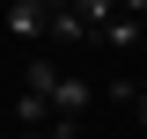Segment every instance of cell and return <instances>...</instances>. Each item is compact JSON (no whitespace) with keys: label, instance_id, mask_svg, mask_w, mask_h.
Returning a JSON list of instances; mask_svg holds the SVG:
<instances>
[{"label":"cell","instance_id":"cell-3","mask_svg":"<svg viewBox=\"0 0 147 139\" xmlns=\"http://www.w3.org/2000/svg\"><path fill=\"white\" fill-rule=\"evenodd\" d=\"M7 29L15 37H44V7L37 0H7Z\"/></svg>","mask_w":147,"mask_h":139},{"label":"cell","instance_id":"cell-4","mask_svg":"<svg viewBox=\"0 0 147 139\" xmlns=\"http://www.w3.org/2000/svg\"><path fill=\"white\" fill-rule=\"evenodd\" d=\"M118 15H125L118 0H81V22H88V29H103V22H118Z\"/></svg>","mask_w":147,"mask_h":139},{"label":"cell","instance_id":"cell-2","mask_svg":"<svg viewBox=\"0 0 147 139\" xmlns=\"http://www.w3.org/2000/svg\"><path fill=\"white\" fill-rule=\"evenodd\" d=\"M96 44H110V51H140V15H118L96 29Z\"/></svg>","mask_w":147,"mask_h":139},{"label":"cell","instance_id":"cell-5","mask_svg":"<svg viewBox=\"0 0 147 139\" xmlns=\"http://www.w3.org/2000/svg\"><path fill=\"white\" fill-rule=\"evenodd\" d=\"M22 139H74V117H52L44 132H22Z\"/></svg>","mask_w":147,"mask_h":139},{"label":"cell","instance_id":"cell-7","mask_svg":"<svg viewBox=\"0 0 147 139\" xmlns=\"http://www.w3.org/2000/svg\"><path fill=\"white\" fill-rule=\"evenodd\" d=\"M118 7H125V15H147V0H118Z\"/></svg>","mask_w":147,"mask_h":139},{"label":"cell","instance_id":"cell-1","mask_svg":"<svg viewBox=\"0 0 147 139\" xmlns=\"http://www.w3.org/2000/svg\"><path fill=\"white\" fill-rule=\"evenodd\" d=\"M88 103H96V88L81 81V73H59L52 81V117H81Z\"/></svg>","mask_w":147,"mask_h":139},{"label":"cell","instance_id":"cell-8","mask_svg":"<svg viewBox=\"0 0 147 139\" xmlns=\"http://www.w3.org/2000/svg\"><path fill=\"white\" fill-rule=\"evenodd\" d=\"M140 139H147V132H140Z\"/></svg>","mask_w":147,"mask_h":139},{"label":"cell","instance_id":"cell-6","mask_svg":"<svg viewBox=\"0 0 147 139\" xmlns=\"http://www.w3.org/2000/svg\"><path fill=\"white\" fill-rule=\"evenodd\" d=\"M132 117H140V132H147V88H140V103H132Z\"/></svg>","mask_w":147,"mask_h":139}]
</instances>
